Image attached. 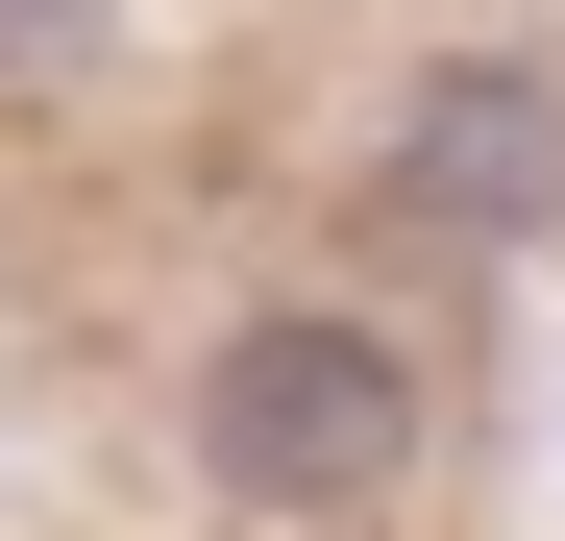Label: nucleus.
Here are the masks:
<instances>
[{
  "mask_svg": "<svg viewBox=\"0 0 565 541\" xmlns=\"http://www.w3.org/2000/svg\"><path fill=\"white\" fill-rule=\"evenodd\" d=\"M198 443H222V468L246 492H394L418 468V370H394V344H344V320H246L222 344V370H198Z\"/></svg>",
  "mask_w": 565,
  "mask_h": 541,
  "instance_id": "f257e3e1",
  "label": "nucleus"
},
{
  "mask_svg": "<svg viewBox=\"0 0 565 541\" xmlns=\"http://www.w3.org/2000/svg\"><path fill=\"white\" fill-rule=\"evenodd\" d=\"M394 198L418 222H541L565 198V99H541V74H443L418 148H394Z\"/></svg>",
  "mask_w": 565,
  "mask_h": 541,
  "instance_id": "f03ea898",
  "label": "nucleus"
}]
</instances>
